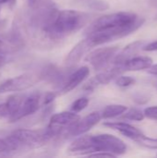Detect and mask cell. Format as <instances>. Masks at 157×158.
<instances>
[{
    "instance_id": "44dd1931",
    "label": "cell",
    "mask_w": 157,
    "mask_h": 158,
    "mask_svg": "<svg viewBox=\"0 0 157 158\" xmlns=\"http://www.w3.org/2000/svg\"><path fill=\"white\" fill-rule=\"evenodd\" d=\"M138 144L148 149H157V138H150L145 135L136 141Z\"/></svg>"
},
{
    "instance_id": "603a6c76",
    "label": "cell",
    "mask_w": 157,
    "mask_h": 158,
    "mask_svg": "<svg viewBox=\"0 0 157 158\" xmlns=\"http://www.w3.org/2000/svg\"><path fill=\"white\" fill-rule=\"evenodd\" d=\"M89 105V99L87 97H81L77 99L71 106V110L75 113L81 112L85 109Z\"/></svg>"
},
{
    "instance_id": "4316f807",
    "label": "cell",
    "mask_w": 157,
    "mask_h": 158,
    "mask_svg": "<svg viewBox=\"0 0 157 158\" xmlns=\"http://www.w3.org/2000/svg\"><path fill=\"white\" fill-rule=\"evenodd\" d=\"M8 152H10V148L6 140L0 138V154L8 153Z\"/></svg>"
},
{
    "instance_id": "8992f818",
    "label": "cell",
    "mask_w": 157,
    "mask_h": 158,
    "mask_svg": "<svg viewBox=\"0 0 157 158\" xmlns=\"http://www.w3.org/2000/svg\"><path fill=\"white\" fill-rule=\"evenodd\" d=\"M118 50H119L118 46H108V47L98 48L91 52L87 56L86 60L92 65V67L95 70H101L106 68L107 65L113 61Z\"/></svg>"
},
{
    "instance_id": "484cf974",
    "label": "cell",
    "mask_w": 157,
    "mask_h": 158,
    "mask_svg": "<svg viewBox=\"0 0 157 158\" xmlns=\"http://www.w3.org/2000/svg\"><path fill=\"white\" fill-rule=\"evenodd\" d=\"M88 156L90 157H116L115 155L108 153V152H96V153L89 155Z\"/></svg>"
},
{
    "instance_id": "e575fe53",
    "label": "cell",
    "mask_w": 157,
    "mask_h": 158,
    "mask_svg": "<svg viewBox=\"0 0 157 158\" xmlns=\"http://www.w3.org/2000/svg\"><path fill=\"white\" fill-rule=\"evenodd\" d=\"M5 26H6V21L4 20V21H1L0 22V31L5 28Z\"/></svg>"
},
{
    "instance_id": "f1b7e54d",
    "label": "cell",
    "mask_w": 157,
    "mask_h": 158,
    "mask_svg": "<svg viewBox=\"0 0 157 158\" xmlns=\"http://www.w3.org/2000/svg\"><path fill=\"white\" fill-rule=\"evenodd\" d=\"M56 94L55 93H48L45 94L44 98H43V105H49L51 103H53V101L55 100Z\"/></svg>"
},
{
    "instance_id": "cb8c5ba5",
    "label": "cell",
    "mask_w": 157,
    "mask_h": 158,
    "mask_svg": "<svg viewBox=\"0 0 157 158\" xmlns=\"http://www.w3.org/2000/svg\"><path fill=\"white\" fill-rule=\"evenodd\" d=\"M136 82V80L130 76H118L116 80V84L121 88H127L133 85Z\"/></svg>"
},
{
    "instance_id": "4dcf8cb0",
    "label": "cell",
    "mask_w": 157,
    "mask_h": 158,
    "mask_svg": "<svg viewBox=\"0 0 157 158\" xmlns=\"http://www.w3.org/2000/svg\"><path fill=\"white\" fill-rule=\"evenodd\" d=\"M6 60H7L6 59V54L0 51V67L4 66L6 63Z\"/></svg>"
},
{
    "instance_id": "f546056e",
    "label": "cell",
    "mask_w": 157,
    "mask_h": 158,
    "mask_svg": "<svg viewBox=\"0 0 157 158\" xmlns=\"http://www.w3.org/2000/svg\"><path fill=\"white\" fill-rule=\"evenodd\" d=\"M134 101L138 104H142V100H143V104L146 103L148 100H149V97H146L145 94H136L134 96Z\"/></svg>"
},
{
    "instance_id": "4fadbf2b",
    "label": "cell",
    "mask_w": 157,
    "mask_h": 158,
    "mask_svg": "<svg viewBox=\"0 0 157 158\" xmlns=\"http://www.w3.org/2000/svg\"><path fill=\"white\" fill-rule=\"evenodd\" d=\"M68 153L74 156H89L94 153L91 135H84L76 139L68 148Z\"/></svg>"
},
{
    "instance_id": "5bb4252c",
    "label": "cell",
    "mask_w": 157,
    "mask_h": 158,
    "mask_svg": "<svg viewBox=\"0 0 157 158\" xmlns=\"http://www.w3.org/2000/svg\"><path fill=\"white\" fill-rule=\"evenodd\" d=\"M104 126L118 131L125 137H127L134 142H136L142 136L144 135L139 129H137L136 127H134L129 123H126V122H105V123H104Z\"/></svg>"
},
{
    "instance_id": "52a82bcc",
    "label": "cell",
    "mask_w": 157,
    "mask_h": 158,
    "mask_svg": "<svg viewBox=\"0 0 157 158\" xmlns=\"http://www.w3.org/2000/svg\"><path fill=\"white\" fill-rule=\"evenodd\" d=\"M102 118L101 112L95 111L93 112L83 118H80L77 122L74 124L70 125L68 127L65 131V136H70V137H75V136H80L83 135L84 133L88 132L92 128H93L95 125L99 123V121Z\"/></svg>"
},
{
    "instance_id": "3957f363",
    "label": "cell",
    "mask_w": 157,
    "mask_h": 158,
    "mask_svg": "<svg viewBox=\"0 0 157 158\" xmlns=\"http://www.w3.org/2000/svg\"><path fill=\"white\" fill-rule=\"evenodd\" d=\"M53 136L46 130L44 131H38L27 129H19L14 131L7 138H6L10 152L20 149H35L45 145Z\"/></svg>"
},
{
    "instance_id": "ac0fdd59",
    "label": "cell",
    "mask_w": 157,
    "mask_h": 158,
    "mask_svg": "<svg viewBox=\"0 0 157 158\" xmlns=\"http://www.w3.org/2000/svg\"><path fill=\"white\" fill-rule=\"evenodd\" d=\"M24 95L21 94H14L7 98V100L0 105V117H10L13 115L20 106Z\"/></svg>"
},
{
    "instance_id": "6da1fadb",
    "label": "cell",
    "mask_w": 157,
    "mask_h": 158,
    "mask_svg": "<svg viewBox=\"0 0 157 158\" xmlns=\"http://www.w3.org/2000/svg\"><path fill=\"white\" fill-rule=\"evenodd\" d=\"M144 22L132 12H117L93 20L85 30V35L93 46L126 37L138 30Z\"/></svg>"
},
{
    "instance_id": "e0dca14e",
    "label": "cell",
    "mask_w": 157,
    "mask_h": 158,
    "mask_svg": "<svg viewBox=\"0 0 157 158\" xmlns=\"http://www.w3.org/2000/svg\"><path fill=\"white\" fill-rule=\"evenodd\" d=\"M80 116L75 114V112H61L55 114L51 117L50 118V126H55V127H59V128H64L65 127H69L70 125L74 124L80 119Z\"/></svg>"
},
{
    "instance_id": "d4e9b609",
    "label": "cell",
    "mask_w": 157,
    "mask_h": 158,
    "mask_svg": "<svg viewBox=\"0 0 157 158\" xmlns=\"http://www.w3.org/2000/svg\"><path fill=\"white\" fill-rule=\"evenodd\" d=\"M143 114L145 118L157 121V106H149L145 108V110L143 111Z\"/></svg>"
},
{
    "instance_id": "9a60e30c",
    "label": "cell",
    "mask_w": 157,
    "mask_h": 158,
    "mask_svg": "<svg viewBox=\"0 0 157 158\" xmlns=\"http://www.w3.org/2000/svg\"><path fill=\"white\" fill-rule=\"evenodd\" d=\"M143 46H144V42L143 41L132 42V43L129 44L128 45H126L124 47V49L121 50L119 53L118 52V54L115 56L112 62L114 63V65L121 66L128 59L135 56L140 52V50L142 48H143Z\"/></svg>"
},
{
    "instance_id": "836d02e7",
    "label": "cell",
    "mask_w": 157,
    "mask_h": 158,
    "mask_svg": "<svg viewBox=\"0 0 157 158\" xmlns=\"http://www.w3.org/2000/svg\"><path fill=\"white\" fill-rule=\"evenodd\" d=\"M37 0H28V4L30 6V7H32L35 4H36Z\"/></svg>"
},
{
    "instance_id": "277c9868",
    "label": "cell",
    "mask_w": 157,
    "mask_h": 158,
    "mask_svg": "<svg viewBox=\"0 0 157 158\" xmlns=\"http://www.w3.org/2000/svg\"><path fill=\"white\" fill-rule=\"evenodd\" d=\"M91 140L94 149V153L108 152L117 156L124 155L127 152L126 143L121 139L112 134L102 133L97 135H91Z\"/></svg>"
},
{
    "instance_id": "5b68a950",
    "label": "cell",
    "mask_w": 157,
    "mask_h": 158,
    "mask_svg": "<svg viewBox=\"0 0 157 158\" xmlns=\"http://www.w3.org/2000/svg\"><path fill=\"white\" fill-rule=\"evenodd\" d=\"M41 80L40 74L23 73L0 83V94L8 92H21L35 85Z\"/></svg>"
},
{
    "instance_id": "1f68e13d",
    "label": "cell",
    "mask_w": 157,
    "mask_h": 158,
    "mask_svg": "<svg viewBox=\"0 0 157 158\" xmlns=\"http://www.w3.org/2000/svg\"><path fill=\"white\" fill-rule=\"evenodd\" d=\"M148 73L152 74V75H155V76H157V64L155 65H152L149 69H148Z\"/></svg>"
},
{
    "instance_id": "8fae6325",
    "label": "cell",
    "mask_w": 157,
    "mask_h": 158,
    "mask_svg": "<svg viewBox=\"0 0 157 158\" xmlns=\"http://www.w3.org/2000/svg\"><path fill=\"white\" fill-rule=\"evenodd\" d=\"M92 47H93L88 38L80 41L76 45L73 46V48L69 51V53L67 55L64 60V64L68 67H72L76 65L84 56L85 53H87Z\"/></svg>"
},
{
    "instance_id": "8d00e7d4",
    "label": "cell",
    "mask_w": 157,
    "mask_h": 158,
    "mask_svg": "<svg viewBox=\"0 0 157 158\" xmlns=\"http://www.w3.org/2000/svg\"><path fill=\"white\" fill-rule=\"evenodd\" d=\"M156 156H157V155H156Z\"/></svg>"
},
{
    "instance_id": "d6986e66",
    "label": "cell",
    "mask_w": 157,
    "mask_h": 158,
    "mask_svg": "<svg viewBox=\"0 0 157 158\" xmlns=\"http://www.w3.org/2000/svg\"><path fill=\"white\" fill-rule=\"evenodd\" d=\"M127 109L128 107L123 105H109L105 106V109L101 112L102 118L108 119L117 118L118 116H121Z\"/></svg>"
},
{
    "instance_id": "30bf717a",
    "label": "cell",
    "mask_w": 157,
    "mask_h": 158,
    "mask_svg": "<svg viewBox=\"0 0 157 158\" xmlns=\"http://www.w3.org/2000/svg\"><path fill=\"white\" fill-rule=\"evenodd\" d=\"M90 74V69L87 66H83L79 68L74 72L70 73L63 86L60 88V94H64L69 93L76 87H78L82 81H84Z\"/></svg>"
},
{
    "instance_id": "d590c367",
    "label": "cell",
    "mask_w": 157,
    "mask_h": 158,
    "mask_svg": "<svg viewBox=\"0 0 157 158\" xmlns=\"http://www.w3.org/2000/svg\"><path fill=\"white\" fill-rule=\"evenodd\" d=\"M156 19H157V16H156Z\"/></svg>"
},
{
    "instance_id": "ba28073f",
    "label": "cell",
    "mask_w": 157,
    "mask_h": 158,
    "mask_svg": "<svg viewBox=\"0 0 157 158\" xmlns=\"http://www.w3.org/2000/svg\"><path fill=\"white\" fill-rule=\"evenodd\" d=\"M41 99V94L37 92L32 93L28 96H25L19 108L8 118L9 122H16L30 115L34 114L40 107Z\"/></svg>"
},
{
    "instance_id": "7402d4cb",
    "label": "cell",
    "mask_w": 157,
    "mask_h": 158,
    "mask_svg": "<svg viewBox=\"0 0 157 158\" xmlns=\"http://www.w3.org/2000/svg\"><path fill=\"white\" fill-rule=\"evenodd\" d=\"M88 7L96 11H105L109 8V4L104 0H91L87 4Z\"/></svg>"
},
{
    "instance_id": "d6a6232c",
    "label": "cell",
    "mask_w": 157,
    "mask_h": 158,
    "mask_svg": "<svg viewBox=\"0 0 157 158\" xmlns=\"http://www.w3.org/2000/svg\"><path fill=\"white\" fill-rule=\"evenodd\" d=\"M16 0H0V4H15Z\"/></svg>"
},
{
    "instance_id": "7a4b0ae2",
    "label": "cell",
    "mask_w": 157,
    "mask_h": 158,
    "mask_svg": "<svg viewBox=\"0 0 157 158\" xmlns=\"http://www.w3.org/2000/svg\"><path fill=\"white\" fill-rule=\"evenodd\" d=\"M93 15L78 10H60L46 31V38L57 41L83 28L92 19Z\"/></svg>"
},
{
    "instance_id": "7c38bea8",
    "label": "cell",
    "mask_w": 157,
    "mask_h": 158,
    "mask_svg": "<svg viewBox=\"0 0 157 158\" xmlns=\"http://www.w3.org/2000/svg\"><path fill=\"white\" fill-rule=\"evenodd\" d=\"M121 72H123V69H122L121 66L115 65L112 69L97 74L93 79H92L89 81V83L85 86V88L88 89V90H93L95 87H97L98 85L107 84L112 80H114L117 77H118Z\"/></svg>"
},
{
    "instance_id": "9c48e42d",
    "label": "cell",
    "mask_w": 157,
    "mask_h": 158,
    "mask_svg": "<svg viewBox=\"0 0 157 158\" xmlns=\"http://www.w3.org/2000/svg\"><path fill=\"white\" fill-rule=\"evenodd\" d=\"M24 45L25 41L17 29H13L7 33H0V51L6 55L20 50Z\"/></svg>"
},
{
    "instance_id": "83f0119b",
    "label": "cell",
    "mask_w": 157,
    "mask_h": 158,
    "mask_svg": "<svg viewBox=\"0 0 157 158\" xmlns=\"http://www.w3.org/2000/svg\"><path fill=\"white\" fill-rule=\"evenodd\" d=\"M143 49L146 52H155L157 51V41L152 42V43L144 45Z\"/></svg>"
},
{
    "instance_id": "2e32d148",
    "label": "cell",
    "mask_w": 157,
    "mask_h": 158,
    "mask_svg": "<svg viewBox=\"0 0 157 158\" xmlns=\"http://www.w3.org/2000/svg\"><path fill=\"white\" fill-rule=\"evenodd\" d=\"M153 58L149 56H135L128 59L125 63L121 65L123 71H139L148 69L153 65Z\"/></svg>"
},
{
    "instance_id": "ffe728a7",
    "label": "cell",
    "mask_w": 157,
    "mask_h": 158,
    "mask_svg": "<svg viewBox=\"0 0 157 158\" xmlns=\"http://www.w3.org/2000/svg\"><path fill=\"white\" fill-rule=\"evenodd\" d=\"M121 116L123 119H127L130 121H142L145 118L143 112L138 108H130L129 110L127 109Z\"/></svg>"
}]
</instances>
